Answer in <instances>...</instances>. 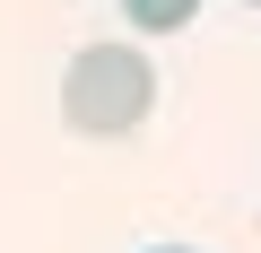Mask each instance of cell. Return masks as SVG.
<instances>
[{
    "instance_id": "6da1fadb",
    "label": "cell",
    "mask_w": 261,
    "mask_h": 253,
    "mask_svg": "<svg viewBox=\"0 0 261 253\" xmlns=\"http://www.w3.org/2000/svg\"><path fill=\"white\" fill-rule=\"evenodd\" d=\"M148 105H157V70H148L140 44H87V53H70V70H61V122L70 131L122 140Z\"/></svg>"
},
{
    "instance_id": "7a4b0ae2",
    "label": "cell",
    "mask_w": 261,
    "mask_h": 253,
    "mask_svg": "<svg viewBox=\"0 0 261 253\" xmlns=\"http://www.w3.org/2000/svg\"><path fill=\"white\" fill-rule=\"evenodd\" d=\"M122 18L140 27V35H183L200 18V0H122Z\"/></svg>"
},
{
    "instance_id": "3957f363",
    "label": "cell",
    "mask_w": 261,
    "mask_h": 253,
    "mask_svg": "<svg viewBox=\"0 0 261 253\" xmlns=\"http://www.w3.org/2000/svg\"><path fill=\"white\" fill-rule=\"evenodd\" d=\"M157 253H183V244H157Z\"/></svg>"
},
{
    "instance_id": "277c9868",
    "label": "cell",
    "mask_w": 261,
    "mask_h": 253,
    "mask_svg": "<svg viewBox=\"0 0 261 253\" xmlns=\"http://www.w3.org/2000/svg\"><path fill=\"white\" fill-rule=\"evenodd\" d=\"M252 9H261V0H252Z\"/></svg>"
}]
</instances>
